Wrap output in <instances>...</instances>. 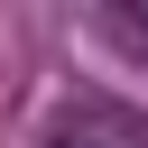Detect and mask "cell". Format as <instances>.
<instances>
[{
	"label": "cell",
	"instance_id": "6da1fadb",
	"mask_svg": "<svg viewBox=\"0 0 148 148\" xmlns=\"http://www.w3.org/2000/svg\"><path fill=\"white\" fill-rule=\"evenodd\" d=\"M46 148H148V120L120 102H65V120L46 130Z\"/></svg>",
	"mask_w": 148,
	"mask_h": 148
},
{
	"label": "cell",
	"instance_id": "7a4b0ae2",
	"mask_svg": "<svg viewBox=\"0 0 148 148\" xmlns=\"http://www.w3.org/2000/svg\"><path fill=\"white\" fill-rule=\"evenodd\" d=\"M92 28H102V37H120L130 56H148V0H111V9H92Z\"/></svg>",
	"mask_w": 148,
	"mask_h": 148
}]
</instances>
